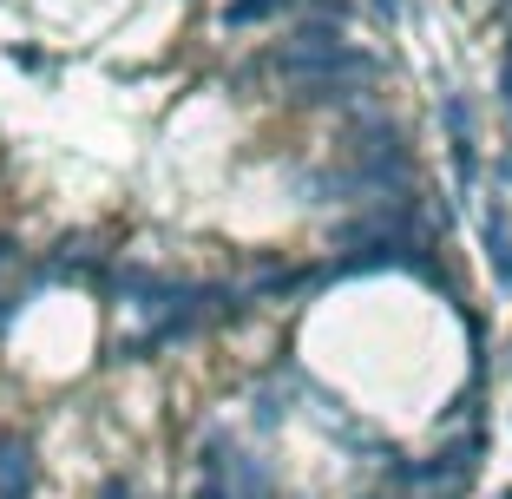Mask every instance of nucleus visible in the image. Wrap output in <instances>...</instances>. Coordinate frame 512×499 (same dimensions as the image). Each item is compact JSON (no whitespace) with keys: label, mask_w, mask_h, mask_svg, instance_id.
<instances>
[{"label":"nucleus","mask_w":512,"mask_h":499,"mask_svg":"<svg viewBox=\"0 0 512 499\" xmlns=\"http://www.w3.org/2000/svg\"><path fill=\"white\" fill-rule=\"evenodd\" d=\"M0 499H33V447L20 434L0 440Z\"/></svg>","instance_id":"f257e3e1"},{"label":"nucleus","mask_w":512,"mask_h":499,"mask_svg":"<svg viewBox=\"0 0 512 499\" xmlns=\"http://www.w3.org/2000/svg\"><path fill=\"white\" fill-rule=\"evenodd\" d=\"M486 250H493V270H499V283H512V224H506V204H486Z\"/></svg>","instance_id":"f03ea898"},{"label":"nucleus","mask_w":512,"mask_h":499,"mask_svg":"<svg viewBox=\"0 0 512 499\" xmlns=\"http://www.w3.org/2000/svg\"><path fill=\"white\" fill-rule=\"evenodd\" d=\"M276 7H283V0H230V7H224V20H230V27H250V20L276 14Z\"/></svg>","instance_id":"7ed1b4c3"},{"label":"nucleus","mask_w":512,"mask_h":499,"mask_svg":"<svg viewBox=\"0 0 512 499\" xmlns=\"http://www.w3.org/2000/svg\"><path fill=\"white\" fill-rule=\"evenodd\" d=\"M99 499H132V480H106V493Z\"/></svg>","instance_id":"20e7f679"},{"label":"nucleus","mask_w":512,"mask_h":499,"mask_svg":"<svg viewBox=\"0 0 512 499\" xmlns=\"http://www.w3.org/2000/svg\"><path fill=\"white\" fill-rule=\"evenodd\" d=\"M14 257H20V250H14V237H0V270H7Z\"/></svg>","instance_id":"39448f33"},{"label":"nucleus","mask_w":512,"mask_h":499,"mask_svg":"<svg viewBox=\"0 0 512 499\" xmlns=\"http://www.w3.org/2000/svg\"><path fill=\"white\" fill-rule=\"evenodd\" d=\"M499 499H512V486H506V493H499Z\"/></svg>","instance_id":"423d86ee"}]
</instances>
